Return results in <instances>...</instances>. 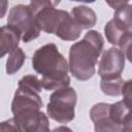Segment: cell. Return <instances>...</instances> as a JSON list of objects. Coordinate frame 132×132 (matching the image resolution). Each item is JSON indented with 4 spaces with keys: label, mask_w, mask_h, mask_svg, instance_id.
<instances>
[{
    "label": "cell",
    "mask_w": 132,
    "mask_h": 132,
    "mask_svg": "<svg viewBox=\"0 0 132 132\" xmlns=\"http://www.w3.org/2000/svg\"><path fill=\"white\" fill-rule=\"evenodd\" d=\"M32 67L41 74V87L47 91H55L69 87L68 63L55 43H47L37 48L32 57Z\"/></svg>",
    "instance_id": "cell-1"
},
{
    "label": "cell",
    "mask_w": 132,
    "mask_h": 132,
    "mask_svg": "<svg viewBox=\"0 0 132 132\" xmlns=\"http://www.w3.org/2000/svg\"><path fill=\"white\" fill-rule=\"evenodd\" d=\"M104 46L102 35L95 30L86 33L80 41L73 43L69 50L68 69L78 80H88L95 73V66Z\"/></svg>",
    "instance_id": "cell-2"
},
{
    "label": "cell",
    "mask_w": 132,
    "mask_h": 132,
    "mask_svg": "<svg viewBox=\"0 0 132 132\" xmlns=\"http://www.w3.org/2000/svg\"><path fill=\"white\" fill-rule=\"evenodd\" d=\"M43 102L39 93L19 81L12 102L11 111L13 120L22 132H30L38 127L41 121L46 117L41 111Z\"/></svg>",
    "instance_id": "cell-3"
},
{
    "label": "cell",
    "mask_w": 132,
    "mask_h": 132,
    "mask_svg": "<svg viewBox=\"0 0 132 132\" xmlns=\"http://www.w3.org/2000/svg\"><path fill=\"white\" fill-rule=\"evenodd\" d=\"M76 101L77 95L73 88L65 87L55 90L46 105L47 116L58 123L67 124L75 117Z\"/></svg>",
    "instance_id": "cell-4"
},
{
    "label": "cell",
    "mask_w": 132,
    "mask_h": 132,
    "mask_svg": "<svg viewBox=\"0 0 132 132\" xmlns=\"http://www.w3.org/2000/svg\"><path fill=\"white\" fill-rule=\"evenodd\" d=\"M7 25L14 27L20 33L24 42H30L37 38L40 29L36 24L31 9L28 5L18 4L10 8L7 16Z\"/></svg>",
    "instance_id": "cell-5"
},
{
    "label": "cell",
    "mask_w": 132,
    "mask_h": 132,
    "mask_svg": "<svg viewBox=\"0 0 132 132\" xmlns=\"http://www.w3.org/2000/svg\"><path fill=\"white\" fill-rule=\"evenodd\" d=\"M131 5L128 1L114 8L113 18L105 24L104 33L110 44L119 45L122 37L131 31Z\"/></svg>",
    "instance_id": "cell-6"
},
{
    "label": "cell",
    "mask_w": 132,
    "mask_h": 132,
    "mask_svg": "<svg viewBox=\"0 0 132 132\" xmlns=\"http://www.w3.org/2000/svg\"><path fill=\"white\" fill-rule=\"evenodd\" d=\"M126 57L118 47L106 50L98 63V74L101 79H110L121 76L125 68Z\"/></svg>",
    "instance_id": "cell-7"
},
{
    "label": "cell",
    "mask_w": 132,
    "mask_h": 132,
    "mask_svg": "<svg viewBox=\"0 0 132 132\" xmlns=\"http://www.w3.org/2000/svg\"><path fill=\"white\" fill-rule=\"evenodd\" d=\"M90 119L94 123L95 132H121L122 125L114 123L109 118V104L100 102L92 106Z\"/></svg>",
    "instance_id": "cell-8"
},
{
    "label": "cell",
    "mask_w": 132,
    "mask_h": 132,
    "mask_svg": "<svg viewBox=\"0 0 132 132\" xmlns=\"http://www.w3.org/2000/svg\"><path fill=\"white\" fill-rule=\"evenodd\" d=\"M81 33V28L77 25L74 19L66 10L63 11L60 22L55 31V35L66 41L76 40Z\"/></svg>",
    "instance_id": "cell-9"
},
{
    "label": "cell",
    "mask_w": 132,
    "mask_h": 132,
    "mask_svg": "<svg viewBox=\"0 0 132 132\" xmlns=\"http://www.w3.org/2000/svg\"><path fill=\"white\" fill-rule=\"evenodd\" d=\"M21 33L12 26L0 27V59L15 50L20 43Z\"/></svg>",
    "instance_id": "cell-10"
},
{
    "label": "cell",
    "mask_w": 132,
    "mask_h": 132,
    "mask_svg": "<svg viewBox=\"0 0 132 132\" xmlns=\"http://www.w3.org/2000/svg\"><path fill=\"white\" fill-rule=\"evenodd\" d=\"M71 16L82 29H90L96 25L97 15L96 12L86 5H77L71 9Z\"/></svg>",
    "instance_id": "cell-11"
},
{
    "label": "cell",
    "mask_w": 132,
    "mask_h": 132,
    "mask_svg": "<svg viewBox=\"0 0 132 132\" xmlns=\"http://www.w3.org/2000/svg\"><path fill=\"white\" fill-rule=\"evenodd\" d=\"M130 107L131 105H128L123 100L109 104V118L114 123L123 126L127 122L131 121Z\"/></svg>",
    "instance_id": "cell-12"
},
{
    "label": "cell",
    "mask_w": 132,
    "mask_h": 132,
    "mask_svg": "<svg viewBox=\"0 0 132 132\" xmlns=\"http://www.w3.org/2000/svg\"><path fill=\"white\" fill-rule=\"evenodd\" d=\"M26 60V55L21 47H16L9 53V56L6 60V73L11 75L21 69Z\"/></svg>",
    "instance_id": "cell-13"
},
{
    "label": "cell",
    "mask_w": 132,
    "mask_h": 132,
    "mask_svg": "<svg viewBox=\"0 0 132 132\" xmlns=\"http://www.w3.org/2000/svg\"><path fill=\"white\" fill-rule=\"evenodd\" d=\"M125 81L122 76L110 78V79H101L100 88L101 91L108 96H121L122 90L125 85Z\"/></svg>",
    "instance_id": "cell-14"
},
{
    "label": "cell",
    "mask_w": 132,
    "mask_h": 132,
    "mask_svg": "<svg viewBox=\"0 0 132 132\" xmlns=\"http://www.w3.org/2000/svg\"><path fill=\"white\" fill-rule=\"evenodd\" d=\"M131 41H132V32H129L127 34H125L122 39L119 42V46L120 50L124 53L125 57L131 61V55H130V50H131Z\"/></svg>",
    "instance_id": "cell-15"
},
{
    "label": "cell",
    "mask_w": 132,
    "mask_h": 132,
    "mask_svg": "<svg viewBox=\"0 0 132 132\" xmlns=\"http://www.w3.org/2000/svg\"><path fill=\"white\" fill-rule=\"evenodd\" d=\"M0 132H22L13 119L0 122Z\"/></svg>",
    "instance_id": "cell-16"
},
{
    "label": "cell",
    "mask_w": 132,
    "mask_h": 132,
    "mask_svg": "<svg viewBox=\"0 0 132 132\" xmlns=\"http://www.w3.org/2000/svg\"><path fill=\"white\" fill-rule=\"evenodd\" d=\"M123 101L128 105H131V80H126L122 90Z\"/></svg>",
    "instance_id": "cell-17"
},
{
    "label": "cell",
    "mask_w": 132,
    "mask_h": 132,
    "mask_svg": "<svg viewBox=\"0 0 132 132\" xmlns=\"http://www.w3.org/2000/svg\"><path fill=\"white\" fill-rule=\"evenodd\" d=\"M30 132H51L50 131V122H48L47 117L41 121V123L38 125V127L36 129H34L33 131H30Z\"/></svg>",
    "instance_id": "cell-18"
},
{
    "label": "cell",
    "mask_w": 132,
    "mask_h": 132,
    "mask_svg": "<svg viewBox=\"0 0 132 132\" xmlns=\"http://www.w3.org/2000/svg\"><path fill=\"white\" fill-rule=\"evenodd\" d=\"M8 1H0V19H2L7 11Z\"/></svg>",
    "instance_id": "cell-19"
},
{
    "label": "cell",
    "mask_w": 132,
    "mask_h": 132,
    "mask_svg": "<svg viewBox=\"0 0 132 132\" xmlns=\"http://www.w3.org/2000/svg\"><path fill=\"white\" fill-rule=\"evenodd\" d=\"M52 132H73V131L67 126H60V127L55 128Z\"/></svg>",
    "instance_id": "cell-20"
},
{
    "label": "cell",
    "mask_w": 132,
    "mask_h": 132,
    "mask_svg": "<svg viewBox=\"0 0 132 132\" xmlns=\"http://www.w3.org/2000/svg\"><path fill=\"white\" fill-rule=\"evenodd\" d=\"M121 132H131V121H129L125 125H123Z\"/></svg>",
    "instance_id": "cell-21"
}]
</instances>
